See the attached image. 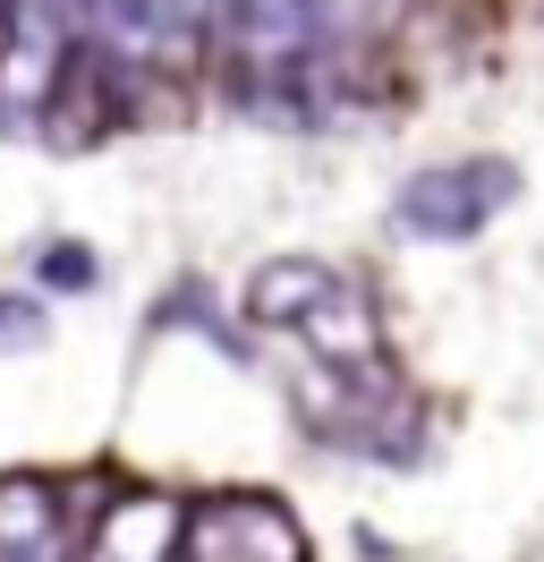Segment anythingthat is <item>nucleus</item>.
Wrapping results in <instances>:
<instances>
[{
  "label": "nucleus",
  "instance_id": "nucleus-1",
  "mask_svg": "<svg viewBox=\"0 0 544 562\" xmlns=\"http://www.w3.org/2000/svg\"><path fill=\"white\" fill-rule=\"evenodd\" d=\"M213 52L230 69V94L264 120H306L332 52L324 0H213Z\"/></svg>",
  "mask_w": 544,
  "mask_h": 562
},
{
  "label": "nucleus",
  "instance_id": "nucleus-3",
  "mask_svg": "<svg viewBox=\"0 0 544 562\" xmlns=\"http://www.w3.org/2000/svg\"><path fill=\"white\" fill-rule=\"evenodd\" d=\"M510 196H519V162H502V154L426 162V171L400 179V196H392V231L434 239V247H460V239H476L485 222H502Z\"/></svg>",
  "mask_w": 544,
  "mask_h": 562
},
{
  "label": "nucleus",
  "instance_id": "nucleus-4",
  "mask_svg": "<svg viewBox=\"0 0 544 562\" xmlns=\"http://www.w3.org/2000/svg\"><path fill=\"white\" fill-rule=\"evenodd\" d=\"M170 562H306V537L272 494H213L204 512L179 520Z\"/></svg>",
  "mask_w": 544,
  "mask_h": 562
},
{
  "label": "nucleus",
  "instance_id": "nucleus-5",
  "mask_svg": "<svg viewBox=\"0 0 544 562\" xmlns=\"http://www.w3.org/2000/svg\"><path fill=\"white\" fill-rule=\"evenodd\" d=\"M0 562H77V520L52 477H0Z\"/></svg>",
  "mask_w": 544,
  "mask_h": 562
},
{
  "label": "nucleus",
  "instance_id": "nucleus-2",
  "mask_svg": "<svg viewBox=\"0 0 544 562\" xmlns=\"http://www.w3.org/2000/svg\"><path fill=\"white\" fill-rule=\"evenodd\" d=\"M247 316L264 333H290L315 367L332 375H366V367H392V341H383V316H374V290L358 273H340L324 256H272L264 273L247 281Z\"/></svg>",
  "mask_w": 544,
  "mask_h": 562
},
{
  "label": "nucleus",
  "instance_id": "nucleus-6",
  "mask_svg": "<svg viewBox=\"0 0 544 562\" xmlns=\"http://www.w3.org/2000/svg\"><path fill=\"white\" fill-rule=\"evenodd\" d=\"M43 341V307H26V299H0V350H34Z\"/></svg>",
  "mask_w": 544,
  "mask_h": 562
},
{
  "label": "nucleus",
  "instance_id": "nucleus-7",
  "mask_svg": "<svg viewBox=\"0 0 544 562\" xmlns=\"http://www.w3.org/2000/svg\"><path fill=\"white\" fill-rule=\"evenodd\" d=\"M43 273H52V281H77V290H86V281H94V256H86V247H52V256H43Z\"/></svg>",
  "mask_w": 544,
  "mask_h": 562
}]
</instances>
